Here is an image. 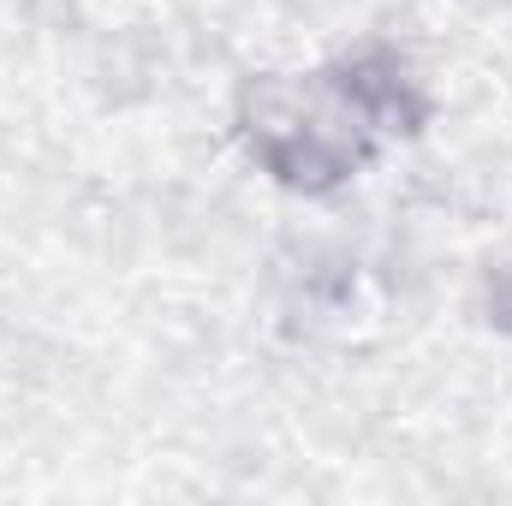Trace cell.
<instances>
[{"label":"cell","instance_id":"obj_1","mask_svg":"<svg viewBox=\"0 0 512 506\" xmlns=\"http://www.w3.org/2000/svg\"><path fill=\"white\" fill-rule=\"evenodd\" d=\"M423 114L417 84L382 48H358L310 78H256L239 96L251 155L292 191L352 179L376 155V137H411Z\"/></svg>","mask_w":512,"mask_h":506}]
</instances>
